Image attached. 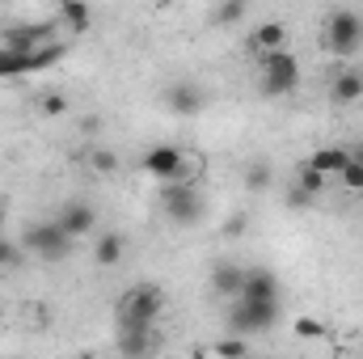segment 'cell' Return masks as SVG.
Instances as JSON below:
<instances>
[{
  "instance_id": "7402d4cb",
  "label": "cell",
  "mask_w": 363,
  "mask_h": 359,
  "mask_svg": "<svg viewBox=\"0 0 363 359\" xmlns=\"http://www.w3.org/2000/svg\"><path fill=\"white\" fill-rule=\"evenodd\" d=\"M296 186H300V190H308V194L317 199V194L325 190V178H321L313 165H300V170H296Z\"/></svg>"
},
{
  "instance_id": "e0dca14e",
  "label": "cell",
  "mask_w": 363,
  "mask_h": 359,
  "mask_svg": "<svg viewBox=\"0 0 363 359\" xmlns=\"http://www.w3.org/2000/svg\"><path fill=\"white\" fill-rule=\"evenodd\" d=\"M304 165H313L321 178H330V174H342L347 165H351V148H317Z\"/></svg>"
},
{
  "instance_id": "484cf974",
  "label": "cell",
  "mask_w": 363,
  "mask_h": 359,
  "mask_svg": "<svg viewBox=\"0 0 363 359\" xmlns=\"http://www.w3.org/2000/svg\"><path fill=\"white\" fill-rule=\"evenodd\" d=\"M283 203H287V211H308L317 199L308 194V190H300V186H287V194H283Z\"/></svg>"
},
{
  "instance_id": "ba28073f",
  "label": "cell",
  "mask_w": 363,
  "mask_h": 359,
  "mask_svg": "<svg viewBox=\"0 0 363 359\" xmlns=\"http://www.w3.org/2000/svg\"><path fill=\"white\" fill-rule=\"evenodd\" d=\"M51 43H55V21H21L4 30V51H17V55H34Z\"/></svg>"
},
{
  "instance_id": "d4e9b609",
  "label": "cell",
  "mask_w": 363,
  "mask_h": 359,
  "mask_svg": "<svg viewBox=\"0 0 363 359\" xmlns=\"http://www.w3.org/2000/svg\"><path fill=\"white\" fill-rule=\"evenodd\" d=\"M296 338H325L330 330H325V321H317V317H296Z\"/></svg>"
},
{
  "instance_id": "5b68a950",
  "label": "cell",
  "mask_w": 363,
  "mask_h": 359,
  "mask_svg": "<svg viewBox=\"0 0 363 359\" xmlns=\"http://www.w3.org/2000/svg\"><path fill=\"white\" fill-rule=\"evenodd\" d=\"M161 207H165V216L174 224H182V228H194L203 220V211H207L203 190L194 182H169V186H161Z\"/></svg>"
},
{
  "instance_id": "ac0fdd59",
  "label": "cell",
  "mask_w": 363,
  "mask_h": 359,
  "mask_svg": "<svg viewBox=\"0 0 363 359\" xmlns=\"http://www.w3.org/2000/svg\"><path fill=\"white\" fill-rule=\"evenodd\" d=\"M55 26H68L72 34H85L93 26V9L89 4H77V0H64V4L55 9Z\"/></svg>"
},
{
  "instance_id": "44dd1931",
  "label": "cell",
  "mask_w": 363,
  "mask_h": 359,
  "mask_svg": "<svg viewBox=\"0 0 363 359\" xmlns=\"http://www.w3.org/2000/svg\"><path fill=\"white\" fill-rule=\"evenodd\" d=\"M254 351H250V338H220L216 343V359H250Z\"/></svg>"
},
{
  "instance_id": "9c48e42d",
  "label": "cell",
  "mask_w": 363,
  "mask_h": 359,
  "mask_svg": "<svg viewBox=\"0 0 363 359\" xmlns=\"http://www.w3.org/2000/svg\"><path fill=\"white\" fill-rule=\"evenodd\" d=\"M157 351H161V330L157 326L118 330V355L123 359H157Z\"/></svg>"
},
{
  "instance_id": "d6a6232c",
  "label": "cell",
  "mask_w": 363,
  "mask_h": 359,
  "mask_svg": "<svg viewBox=\"0 0 363 359\" xmlns=\"http://www.w3.org/2000/svg\"><path fill=\"white\" fill-rule=\"evenodd\" d=\"M72 359H97V355H93V351H81V355H72Z\"/></svg>"
},
{
  "instance_id": "4fadbf2b",
  "label": "cell",
  "mask_w": 363,
  "mask_h": 359,
  "mask_svg": "<svg viewBox=\"0 0 363 359\" xmlns=\"http://www.w3.org/2000/svg\"><path fill=\"white\" fill-rule=\"evenodd\" d=\"M330 101L334 106H355V101H363V68H338V77L330 81Z\"/></svg>"
},
{
  "instance_id": "cb8c5ba5",
  "label": "cell",
  "mask_w": 363,
  "mask_h": 359,
  "mask_svg": "<svg viewBox=\"0 0 363 359\" xmlns=\"http://www.w3.org/2000/svg\"><path fill=\"white\" fill-rule=\"evenodd\" d=\"M267 186H271V165L267 161H254L245 170V190H267Z\"/></svg>"
},
{
  "instance_id": "3957f363",
  "label": "cell",
  "mask_w": 363,
  "mask_h": 359,
  "mask_svg": "<svg viewBox=\"0 0 363 359\" xmlns=\"http://www.w3.org/2000/svg\"><path fill=\"white\" fill-rule=\"evenodd\" d=\"M72 237L55 224V220H38V224H26V233H21V250H30V254H38L43 263H64L68 254H72Z\"/></svg>"
},
{
  "instance_id": "d590c367",
  "label": "cell",
  "mask_w": 363,
  "mask_h": 359,
  "mask_svg": "<svg viewBox=\"0 0 363 359\" xmlns=\"http://www.w3.org/2000/svg\"><path fill=\"white\" fill-rule=\"evenodd\" d=\"M250 359H262V355H250Z\"/></svg>"
},
{
  "instance_id": "8992f818",
  "label": "cell",
  "mask_w": 363,
  "mask_h": 359,
  "mask_svg": "<svg viewBox=\"0 0 363 359\" xmlns=\"http://www.w3.org/2000/svg\"><path fill=\"white\" fill-rule=\"evenodd\" d=\"M274 321H279V300H274V304L237 300V304L228 309V334H233V338H254V334H267Z\"/></svg>"
},
{
  "instance_id": "ffe728a7",
  "label": "cell",
  "mask_w": 363,
  "mask_h": 359,
  "mask_svg": "<svg viewBox=\"0 0 363 359\" xmlns=\"http://www.w3.org/2000/svg\"><path fill=\"white\" fill-rule=\"evenodd\" d=\"M245 13H250V4H245V0H228V4H216L211 21H216V26H237Z\"/></svg>"
},
{
  "instance_id": "52a82bcc",
  "label": "cell",
  "mask_w": 363,
  "mask_h": 359,
  "mask_svg": "<svg viewBox=\"0 0 363 359\" xmlns=\"http://www.w3.org/2000/svg\"><path fill=\"white\" fill-rule=\"evenodd\" d=\"M144 174L157 178L161 186H169V182H190L186 153H182L178 144H157V148H148V153H144Z\"/></svg>"
},
{
  "instance_id": "f546056e",
  "label": "cell",
  "mask_w": 363,
  "mask_h": 359,
  "mask_svg": "<svg viewBox=\"0 0 363 359\" xmlns=\"http://www.w3.org/2000/svg\"><path fill=\"white\" fill-rule=\"evenodd\" d=\"M338 182H342L347 190H363V170L355 165V161H351V165H347V170L338 174Z\"/></svg>"
},
{
  "instance_id": "836d02e7",
  "label": "cell",
  "mask_w": 363,
  "mask_h": 359,
  "mask_svg": "<svg viewBox=\"0 0 363 359\" xmlns=\"http://www.w3.org/2000/svg\"><path fill=\"white\" fill-rule=\"evenodd\" d=\"M0 224H4V207H0Z\"/></svg>"
},
{
  "instance_id": "277c9868",
  "label": "cell",
  "mask_w": 363,
  "mask_h": 359,
  "mask_svg": "<svg viewBox=\"0 0 363 359\" xmlns=\"http://www.w3.org/2000/svg\"><path fill=\"white\" fill-rule=\"evenodd\" d=\"M325 47L338 60H351L363 47V13L359 9H334L325 17Z\"/></svg>"
},
{
  "instance_id": "d6986e66",
  "label": "cell",
  "mask_w": 363,
  "mask_h": 359,
  "mask_svg": "<svg viewBox=\"0 0 363 359\" xmlns=\"http://www.w3.org/2000/svg\"><path fill=\"white\" fill-rule=\"evenodd\" d=\"M26 72H34L30 55H17V51H4L0 47V77H26Z\"/></svg>"
},
{
  "instance_id": "7c38bea8",
  "label": "cell",
  "mask_w": 363,
  "mask_h": 359,
  "mask_svg": "<svg viewBox=\"0 0 363 359\" xmlns=\"http://www.w3.org/2000/svg\"><path fill=\"white\" fill-rule=\"evenodd\" d=\"M245 47L262 60V55H274V51H287V26L283 21H262L250 38H245Z\"/></svg>"
},
{
  "instance_id": "e575fe53",
  "label": "cell",
  "mask_w": 363,
  "mask_h": 359,
  "mask_svg": "<svg viewBox=\"0 0 363 359\" xmlns=\"http://www.w3.org/2000/svg\"><path fill=\"white\" fill-rule=\"evenodd\" d=\"M0 359H17V355H0Z\"/></svg>"
},
{
  "instance_id": "7a4b0ae2",
  "label": "cell",
  "mask_w": 363,
  "mask_h": 359,
  "mask_svg": "<svg viewBox=\"0 0 363 359\" xmlns=\"http://www.w3.org/2000/svg\"><path fill=\"white\" fill-rule=\"evenodd\" d=\"M258 89L267 97H287L300 89V60L291 51H274L258 60Z\"/></svg>"
},
{
  "instance_id": "2e32d148",
  "label": "cell",
  "mask_w": 363,
  "mask_h": 359,
  "mask_svg": "<svg viewBox=\"0 0 363 359\" xmlns=\"http://www.w3.org/2000/svg\"><path fill=\"white\" fill-rule=\"evenodd\" d=\"M123 254H127V237L123 233H97L93 237V263L97 267H118L123 263Z\"/></svg>"
},
{
  "instance_id": "8fae6325",
  "label": "cell",
  "mask_w": 363,
  "mask_h": 359,
  "mask_svg": "<svg viewBox=\"0 0 363 359\" xmlns=\"http://www.w3.org/2000/svg\"><path fill=\"white\" fill-rule=\"evenodd\" d=\"M241 300H254V304H274V300H279V279H274L267 267H250V270H245Z\"/></svg>"
},
{
  "instance_id": "30bf717a",
  "label": "cell",
  "mask_w": 363,
  "mask_h": 359,
  "mask_svg": "<svg viewBox=\"0 0 363 359\" xmlns=\"http://www.w3.org/2000/svg\"><path fill=\"white\" fill-rule=\"evenodd\" d=\"M55 224H60L72 241H81V237H93V228H97V211H93V203H85V199H68L64 211L55 216Z\"/></svg>"
},
{
  "instance_id": "9a60e30c",
  "label": "cell",
  "mask_w": 363,
  "mask_h": 359,
  "mask_svg": "<svg viewBox=\"0 0 363 359\" xmlns=\"http://www.w3.org/2000/svg\"><path fill=\"white\" fill-rule=\"evenodd\" d=\"M241 287H245V267H237V263H216L211 267V292L216 296L241 300Z\"/></svg>"
},
{
  "instance_id": "f1b7e54d",
  "label": "cell",
  "mask_w": 363,
  "mask_h": 359,
  "mask_svg": "<svg viewBox=\"0 0 363 359\" xmlns=\"http://www.w3.org/2000/svg\"><path fill=\"white\" fill-rule=\"evenodd\" d=\"M245 228H250V211H237V216L224 220V237H241Z\"/></svg>"
},
{
  "instance_id": "83f0119b",
  "label": "cell",
  "mask_w": 363,
  "mask_h": 359,
  "mask_svg": "<svg viewBox=\"0 0 363 359\" xmlns=\"http://www.w3.org/2000/svg\"><path fill=\"white\" fill-rule=\"evenodd\" d=\"M13 267H21V245L0 241V270H13Z\"/></svg>"
},
{
  "instance_id": "5bb4252c",
  "label": "cell",
  "mask_w": 363,
  "mask_h": 359,
  "mask_svg": "<svg viewBox=\"0 0 363 359\" xmlns=\"http://www.w3.org/2000/svg\"><path fill=\"white\" fill-rule=\"evenodd\" d=\"M203 89L199 85H190V81H182V85H169L165 89V106H169V114H182V118H190V114H199L203 110Z\"/></svg>"
},
{
  "instance_id": "4dcf8cb0",
  "label": "cell",
  "mask_w": 363,
  "mask_h": 359,
  "mask_svg": "<svg viewBox=\"0 0 363 359\" xmlns=\"http://www.w3.org/2000/svg\"><path fill=\"white\" fill-rule=\"evenodd\" d=\"M97 127H101V118H93V114H89V118H81V131H85V136H93Z\"/></svg>"
},
{
  "instance_id": "1f68e13d",
  "label": "cell",
  "mask_w": 363,
  "mask_h": 359,
  "mask_svg": "<svg viewBox=\"0 0 363 359\" xmlns=\"http://www.w3.org/2000/svg\"><path fill=\"white\" fill-rule=\"evenodd\" d=\"M351 161H355V165L363 170V144H355V148H351Z\"/></svg>"
},
{
  "instance_id": "603a6c76",
  "label": "cell",
  "mask_w": 363,
  "mask_h": 359,
  "mask_svg": "<svg viewBox=\"0 0 363 359\" xmlns=\"http://www.w3.org/2000/svg\"><path fill=\"white\" fill-rule=\"evenodd\" d=\"M89 165L97 170V174H118V153H110V148H93L89 153Z\"/></svg>"
},
{
  "instance_id": "4316f807",
  "label": "cell",
  "mask_w": 363,
  "mask_h": 359,
  "mask_svg": "<svg viewBox=\"0 0 363 359\" xmlns=\"http://www.w3.org/2000/svg\"><path fill=\"white\" fill-rule=\"evenodd\" d=\"M38 110H43V114H51V118H55V114H64V110H68V97H64V93H38Z\"/></svg>"
},
{
  "instance_id": "6da1fadb",
  "label": "cell",
  "mask_w": 363,
  "mask_h": 359,
  "mask_svg": "<svg viewBox=\"0 0 363 359\" xmlns=\"http://www.w3.org/2000/svg\"><path fill=\"white\" fill-rule=\"evenodd\" d=\"M165 313V296L157 283H135L118 296V330H135V326H157Z\"/></svg>"
}]
</instances>
